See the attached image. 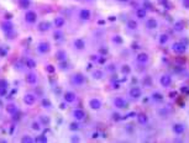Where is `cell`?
I'll list each match as a JSON object with an SVG mask.
<instances>
[{
  "instance_id": "6da1fadb",
  "label": "cell",
  "mask_w": 189,
  "mask_h": 143,
  "mask_svg": "<svg viewBox=\"0 0 189 143\" xmlns=\"http://www.w3.org/2000/svg\"><path fill=\"white\" fill-rule=\"evenodd\" d=\"M172 51L177 54H183L187 51V46L183 42H174L172 44Z\"/></svg>"
},
{
  "instance_id": "7a4b0ae2",
  "label": "cell",
  "mask_w": 189,
  "mask_h": 143,
  "mask_svg": "<svg viewBox=\"0 0 189 143\" xmlns=\"http://www.w3.org/2000/svg\"><path fill=\"white\" fill-rule=\"evenodd\" d=\"M129 96L131 97V99H140L141 96H142V90H141L139 86H132L131 89L129 90Z\"/></svg>"
},
{
  "instance_id": "3957f363",
  "label": "cell",
  "mask_w": 189,
  "mask_h": 143,
  "mask_svg": "<svg viewBox=\"0 0 189 143\" xmlns=\"http://www.w3.org/2000/svg\"><path fill=\"white\" fill-rule=\"evenodd\" d=\"M159 84H161L163 88H168L172 84V77L169 74H163L161 78H159Z\"/></svg>"
},
{
  "instance_id": "277c9868",
  "label": "cell",
  "mask_w": 189,
  "mask_h": 143,
  "mask_svg": "<svg viewBox=\"0 0 189 143\" xmlns=\"http://www.w3.org/2000/svg\"><path fill=\"white\" fill-rule=\"evenodd\" d=\"M72 83L76 85H83L85 83V77L82 73H76L72 77Z\"/></svg>"
},
{
  "instance_id": "5b68a950",
  "label": "cell",
  "mask_w": 189,
  "mask_h": 143,
  "mask_svg": "<svg viewBox=\"0 0 189 143\" xmlns=\"http://www.w3.org/2000/svg\"><path fill=\"white\" fill-rule=\"evenodd\" d=\"M136 61L139 62L140 64H147L148 61H150V56H148L146 52H140V53L136 56Z\"/></svg>"
},
{
  "instance_id": "8992f818",
  "label": "cell",
  "mask_w": 189,
  "mask_h": 143,
  "mask_svg": "<svg viewBox=\"0 0 189 143\" xmlns=\"http://www.w3.org/2000/svg\"><path fill=\"white\" fill-rule=\"evenodd\" d=\"M114 105H115V107H117V109H126L129 104H127V101H125L121 96H117L114 99Z\"/></svg>"
},
{
  "instance_id": "52a82bcc",
  "label": "cell",
  "mask_w": 189,
  "mask_h": 143,
  "mask_svg": "<svg viewBox=\"0 0 189 143\" xmlns=\"http://www.w3.org/2000/svg\"><path fill=\"white\" fill-rule=\"evenodd\" d=\"M172 131L176 134H183L184 131H185V126L183 125V123L180 122H177V123H173L172 126Z\"/></svg>"
},
{
  "instance_id": "ba28073f",
  "label": "cell",
  "mask_w": 189,
  "mask_h": 143,
  "mask_svg": "<svg viewBox=\"0 0 189 143\" xmlns=\"http://www.w3.org/2000/svg\"><path fill=\"white\" fill-rule=\"evenodd\" d=\"M25 20H26V22H29V24H35L36 20H37V14L35 11H27V13L25 14Z\"/></svg>"
},
{
  "instance_id": "9c48e42d",
  "label": "cell",
  "mask_w": 189,
  "mask_h": 143,
  "mask_svg": "<svg viewBox=\"0 0 189 143\" xmlns=\"http://www.w3.org/2000/svg\"><path fill=\"white\" fill-rule=\"evenodd\" d=\"M89 107L92 110H99L101 107V101L99 99H96V97H93V99L89 100Z\"/></svg>"
},
{
  "instance_id": "30bf717a",
  "label": "cell",
  "mask_w": 189,
  "mask_h": 143,
  "mask_svg": "<svg viewBox=\"0 0 189 143\" xmlns=\"http://www.w3.org/2000/svg\"><path fill=\"white\" fill-rule=\"evenodd\" d=\"M35 101H36V95H33L32 93H27L24 96V103L26 105H33Z\"/></svg>"
},
{
  "instance_id": "8fae6325",
  "label": "cell",
  "mask_w": 189,
  "mask_h": 143,
  "mask_svg": "<svg viewBox=\"0 0 189 143\" xmlns=\"http://www.w3.org/2000/svg\"><path fill=\"white\" fill-rule=\"evenodd\" d=\"M50 48H51V46L48 42H41L38 44V47H37V51H38L40 53L44 54V53H47V52H50Z\"/></svg>"
},
{
  "instance_id": "7c38bea8",
  "label": "cell",
  "mask_w": 189,
  "mask_h": 143,
  "mask_svg": "<svg viewBox=\"0 0 189 143\" xmlns=\"http://www.w3.org/2000/svg\"><path fill=\"white\" fill-rule=\"evenodd\" d=\"M146 27H147L148 30H156V28L158 27L157 20H156V19H153V17L147 19V20H146Z\"/></svg>"
},
{
  "instance_id": "4fadbf2b",
  "label": "cell",
  "mask_w": 189,
  "mask_h": 143,
  "mask_svg": "<svg viewBox=\"0 0 189 143\" xmlns=\"http://www.w3.org/2000/svg\"><path fill=\"white\" fill-rule=\"evenodd\" d=\"M73 117L77 120V121H82V120L85 119V112L82 110V109H77V110L73 111Z\"/></svg>"
},
{
  "instance_id": "5bb4252c",
  "label": "cell",
  "mask_w": 189,
  "mask_h": 143,
  "mask_svg": "<svg viewBox=\"0 0 189 143\" xmlns=\"http://www.w3.org/2000/svg\"><path fill=\"white\" fill-rule=\"evenodd\" d=\"M79 17H80L83 21L90 20V17H92L90 10H88V9H82V10H80V13H79Z\"/></svg>"
},
{
  "instance_id": "9a60e30c",
  "label": "cell",
  "mask_w": 189,
  "mask_h": 143,
  "mask_svg": "<svg viewBox=\"0 0 189 143\" xmlns=\"http://www.w3.org/2000/svg\"><path fill=\"white\" fill-rule=\"evenodd\" d=\"M137 122H139L140 125H142V126L147 125L148 123V116L146 114H143V112H141V114L137 115Z\"/></svg>"
},
{
  "instance_id": "2e32d148",
  "label": "cell",
  "mask_w": 189,
  "mask_h": 143,
  "mask_svg": "<svg viewBox=\"0 0 189 143\" xmlns=\"http://www.w3.org/2000/svg\"><path fill=\"white\" fill-rule=\"evenodd\" d=\"M63 97H64L66 103H73V101L76 100V94L72 93V91H66Z\"/></svg>"
},
{
  "instance_id": "e0dca14e",
  "label": "cell",
  "mask_w": 189,
  "mask_h": 143,
  "mask_svg": "<svg viewBox=\"0 0 189 143\" xmlns=\"http://www.w3.org/2000/svg\"><path fill=\"white\" fill-rule=\"evenodd\" d=\"M26 83L27 84H36V81H37V77H36V74H33V73H29V74H26Z\"/></svg>"
},
{
  "instance_id": "ac0fdd59",
  "label": "cell",
  "mask_w": 189,
  "mask_h": 143,
  "mask_svg": "<svg viewBox=\"0 0 189 143\" xmlns=\"http://www.w3.org/2000/svg\"><path fill=\"white\" fill-rule=\"evenodd\" d=\"M51 27V24L48 21H42V22H40L38 24V30L41 32H44V31H48Z\"/></svg>"
},
{
  "instance_id": "d6986e66",
  "label": "cell",
  "mask_w": 189,
  "mask_h": 143,
  "mask_svg": "<svg viewBox=\"0 0 189 143\" xmlns=\"http://www.w3.org/2000/svg\"><path fill=\"white\" fill-rule=\"evenodd\" d=\"M74 47H76L77 50L82 51L85 48V42L82 38H77V40H74Z\"/></svg>"
},
{
  "instance_id": "ffe728a7",
  "label": "cell",
  "mask_w": 189,
  "mask_h": 143,
  "mask_svg": "<svg viewBox=\"0 0 189 143\" xmlns=\"http://www.w3.org/2000/svg\"><path fill=\"white\" fill-rule=\"evenodd\" d=\"M53 24H54V26L57 28H61V27H63V26H64V24H66V20L63 17H56L54 19V21H53Z\"/></svg>"
},
{
  "instance_id": "44dd1931",
  "label": "cell",
  "mask_w": 189,
  "mask_h": 143,
  "mask_svg": "<svg viewBox=\"0 0 189 143\" xmlns=\"http://www.w3.org/2000/svg\"><path fill=\"white\" fill-rule=\"evenodd\" d=\"M173 30L176 32H182L184 30V24L182 21H176L173 24Z\"/></svg>"
},
{
  "instance_id": "7402d4cb",
  "label": "cell",
  "mask_w": 189,
  "mask_h": 143,
  "mask_svg": "<svg viewBox=\"0 0 189 143\" xmlns=\"http://www.w3.org/2000/svg\"><path fill=\"white\" fill-rule=\"evenodd\" d=\"M16 111H17L16 105H14V104L6 105V112H7V114H10V115H16Z\"/></svg>"
},
{
  "instance_id": "603a6c76",
  "label": "cell",
  "mask_w": 189,
  "mask_h": 143,
  "mask_svg": "<svg viewBox=\"0 0 189 143\" xmlns=\"http://www.w3.org/2000/svg\"><path fill=\"white\" fill-rule=\"evenodd\" d=\"M152 100H155V101H163V99H164V95H163L162 93H159V91H155V93H152Z\"/></svg>"
},
{
  "instance_id": "cb8c5ba5",
  "label": "cell",
  "mask_w": 189,
  "mask_h": 143,
  "mask_svg": "<svg viewBox=\"0 0 189 143\" xmlns=\"http://www.w3.org/2000/svg\"><path fill=\"white\" fill-rule=\"evenodd\" d=\"M126 26H127L129 30H136L139 27V24H137V21H135L133 19H130L127 21V24H126Z\"/></svg>"
},
{
  "instance_id": "d4e9b609",
  "label": "cell",
  "mask_w": 189,
  "mask_h": 143,
  "mask_svg": "<svg viewBox=\"0 0 189 143\" xmlns=\"http://www.w3.org/2000/svg\"><path fill=\"white\" fill-rule=\"evenodd\" d=\"M146 15H147L146 9H137V11H136V17H137V19L142 20V19L146 17Z\"/></svg>"
},
{
  "instance_id": "484cf974",
  "label": "cell",
  "mask_w": 189,
  "mask_h": 143,
  "mask_svg": "<svg viewBox=\"0 0 189 143\" xmlns=\"http://www.w3.org/2000/svg\"><path fill=\"white\" fill-rule=\"evenodd\" d=\"M25 66L27 67V68H30V69H33V68H36L37 64H36V62L33 61L32 58H27V59L25 61Z\"/></svg>"
},
{
  "instance_id": "4316f807",
  "label": "cell",
  "mask_w": 189,
  "mask_h": 143,
  "mask_svg": "<svg viewBox=\"0 0 189 143\" xmlns=\"http://www.w3.org/2000/svg\"><path fill=\"white\" fill-rule=\"evenodd\" d=\"M104 77V73H103V70H99V69H96L93 72V78L96 79V80H100Z\"/></svg>"
},
{
  "instance_id": "83f0119b",
  "label": "cell",
  "mask_w": 189,
  "mask_h": 143,
  "mask_svg": "<svg viewBox=\"0 0 189 143\" xmlns=\"http://www.w3.org/2000/svg\"><path fill=\"white\" fill-rule=\"evenodd\" d=\"M168 40H169V36L168 35H166V33H162L161 36H159V44H166L167 42H168Z\"/></svg>"
},
{
  "instance_id": "f1b7e54d",
  "label": "cell",
  "mask_w": 189,
  "mask_h": 143,
  "mask_svg": "<svg viewBox=\"0 0 189 143\" xmlns=\"http://www.w3.org/2000/svg\"><path fill=\"white\" fill-rule=\"evenodd\" d=\"M1 27H3L4 31H6V32L13 31V24H10V22H4L1 25Z\"/></svg>"
},
{
  "instance_id": "f546056e",
  "label": "cell",
  "mask_w": 189,
  "mask_h": 143,
  "mask_svg": "<svg viewBox=\"0 0 189 143\" xmlns=\"http://www.w3.org/2000/svg\"><path fill=\"white\" fill-rule=\"evenodd\" d=\"M66 52L64 51H58L57 53H56V57H57L58 61H66Z\"/></svg>"
},
{
  "instance_id": "4dcf8cb0",
  "label": "cell",
  "mask_w": 189,
  "mask_h": 143,
  "mask_svg": "<svg viewBox=\"0 0 189 143\" xmlns=\"http://www.w3.org/2000/svg\"><path fill=\"white\" fill-rule=\"evenodd\" d=\"M158 114H159V116H162V117H166V116H168L169 111H168V109H167V107H162V109H159V110H158Z\"/></svg>"
},
{
  "instance_id": "1f68e13d",
  "label": "cell",
  "mask_w": 189,
  "mask_h": 143,
  "mask_svg": "<svg viewBox=\"0 0 189 143\" xmlns=\"http://www.w3.org/2000/svg\"><path fill=\"white\" fill-rule=\"evenodd\" d=\"M121 72H122V74H125V75H129L130 73H131V68H130V66L125 64V66H122Z\"/></svg>"
},
{
  "instance_id": "d6a6232c",
  "label": "cell",
  "mask_w": 189,
  "mask_h": 143,
  "mask_svg": "<svg viewBox=\"0 0 189 143\" xmlns=\"http://www.w3.org/2000/svg\"><path fill=\"white\" fill-rule=\"evenodd\" d=\"M31 128H32L33 131H40V130H41V123H40L38 121H33V122L31 123Z\"/></svg>"
},
{
  "instance_id": "836d02e7",
  "label": "cell",
  "mask_w": 189,
  "mask_h": 143,
  "mask_svg": "<svg viewBox=\"0 0 189 143\" xmlns=\"http://www.w3.org/2000/svg\"><path fill=\"white\" fill-rule=\"evenodd\" d=\"M41 104H42V106H43V107H51V106H52L51 101L48 100V99H42V101H41Z\"/></svg>"
},
{
  "instance_id": "e575fe53",
  "label": "cell",
  "mask_w": 189,
  "mask_h": 143,
  "mask_svg": "<svg viewBox=\"0 0 189 143\" xmlns=\"http://www.w3.org/2000/svg\"><path fill=\"white\" fill-rule=\"evenodd\" d=\"M35 142H47V137L44 136V134H41L35 140Z\"/></svg>"
},
{
  "instance_id": "d590c367",
  "label": "cell",
  "mask_w": 189,
  "mask_h": 143,
  "mask_svg": "<svg viewBox=\"0 0 189 143\" xmlns=\"http://www.w3.org/2000/svg\"><path fill=\"white\" fill-rule=\"evenodd\" d=\"M69 128L72 131H77V130H79V125H78L77 122H72V123H70V126H69Z\"/></svg>"
},
{
  "instance_id": "8d00e7d4",
  "label": "cell",
  "mask_w": 189,
  "mask_h": 143,
  "mask_svg": "<svg viewBox=\"0 0 189 143\" xmlns=\"http://www.w3.org/2000/svg\"><path fill=\"white\" fill-rule=\"evenodd\" d=\"M20 5L22 7H27L30 5V0H20Z\"/></svg>"
},
{
  "instance_id": "74e56055",
  "label": "cell",
  "mask_w": 189,
  "mask_h": 143,
  "mask_svg": "<svg viewBox=\"0 0 189 143\" xmlns=\"http://www.w3.org/2000/svg\"><path fill=\"white\" fill-rule=\"evenodd\" d=\"M63 37V35H62V32H54V35H53V38L56 40V41H58V40H61Z\"/></svg>"
},
{
  "instance_id": "f35d334b",
  "label": "cell",
  "mask_w": 189,
  "mask_h": 143,
  "mask_svg": "<svg viewBox=\"0 0 189 143\" xmlns=\"http://www.w3.org/2000/svg\"><path fill=\"white\" fill-rule=\"evenodd\" d=\"M113 41H114L115 43H119V44H120V43H122V38H121L120 36H114Z\"/></svg>"
},
{
  "instance_id": "ab89813d",
  "label": "cell",
  "mask_w": 189,
  "mask_h": 143,
  "mask_svg": "<svg viewBox=\"0 0 189 143\" xmlns=\"http://www.w3.org/2000/svg\"><path fill=\"white\" fill-rule=\"evenodd\" d=\"M113 120H114V121H119V120H121V115L117 114V112H114V114H113Z\"/></svg>"
},
{
  "instance_id": "60d3db41",
  "label": "cell",
  "mask_w": 189,
  "mask_h": 143,
  "mask_svg": "<svg viewBox=\"0 0 189 143\" xmlns=\"http://www.w3.org/2000/svg\"><path fill=\"white\" fill-rule=\"evenodd\" d=\"M46 70L48 72V73H53V72L56 70V68H54V67L52 66V64H48V66L46 67Z\"/></svg>"
},
{
  "instance_id": "b9f144b4",
  "label": "cell",
  "mask_w": 189,
  "mask_h": 143,
  "mask_svg": "<svg viewBox=\"0 0 189 143\" xmlns=\"http://www.w3.org/2000/svg\"><path fill=\"white\" fill-rule=\"evenodd\" d=\"M182 5H183L184 9L189 10V0H182Z\"/></svg>"
},
{
  "instance_id": "7bdbcfd3",
  "label": "cell",
  "mask_w": 189,
  "mask_h": 143,
  "mask_svg": "<svg viewBox=\"0 0 189 143\" xmlns=\"http://www.w3.org/2000/svg\"><path fill=\"white\" fill-rule=\"evenodd\" d=\"M7 89L6 88H0V96H6Z\"/></svg>"
},
{
  "instance_id": "ee69618b",
  "label": "cell",
  "mask_w": 189,
  "mask_h": 143,
  "mask_svg": "<svg viewBox=\"0 0 189 143\" xmlns=\"http://www.w3.org/2000/svg\"><path fill=\"white\" fill-rule=\"evenodd\" d=\"M41 121H42L44 125H48V123H50V119H48V117H44V116H41Z\"/></svg>"
},
{
  "instance_id": "f6af8a7d",
  "label": "cell",
  "mask_w": 189,
  "mask_h": 143,
  "mask_svg": "<svg viewBox=\"0 0 189 143\" xmlns=\"http://www.w3.org/2000/svg\"><path fill=\"white\" fill-rule=\"evenodd\" d=\"M6 86H7V81L5 79H1L0 80V88H6Z\"/></svg>"
},
{
  "instance_id": "bcb514c9",
  "label": "cell",
  "mask_w": 189,
  "mask_h": 143,
  "mask_svg": "<svg viewBox=\"0 0 189 143\" xmlns=\"http://www.w3.org/2000/svg\"><path fill=\"white\" fill-rule=\"evenodd\" d=\"M22 142H27V143H30V142H33V140H32V138L31 137H29V136H26V137H24V138H22V140H21Z\"/></svg>"
},
{
  "instance_id": "7dc6e473",
  "label": "cell",
  "mask_w": 189,
  "mask_h": 143,
  "mask_svg": "<svg viewBox=\"0 0 189 143\" xmlns=\"http://www.w3.org/2000/svg\"><path fill=\"white\" fill-rule=\"evenodd\" d=\"M67 62L66 61H61V63H59V67H61V69H66L67 68Z\"/></svg>"
},
{
  "instance_id": "c3c4849f",
  "label": "cell",
  "mask_w": 189,
  "mask_h": 143,
  "mask_svg": "<svg viewBox=\"0 0 189 143\" xmlns=\"http://www.w3.org/2000/svg\"><path fill=\"white\" fill-rule=\"evenodd\" d=\"M120 88V84H119V83H114L113 84V89H119Z\"/></svg>"
},
{
  "instance_id": "681fc988",
  "label": "cell",
  "mask_w": 189,
  "mask_h": 143,
  "mask_svg": "<svg viewBox=\"0 0 189 143\" xmlns=\"http://www.w3.org/2000/svg\"><path fill=\"white\" fill-rule=\"evenodd\" d=\"M92 137H93V138H98V137H99V133H98V132H93Z\"/></svg>"
},
{
  "instance_id": "f907efd6",
  "label": "cell",
  "mask_w": 189,
  "mask_h": 143,
  "mask_svg": "<svg viewBox=\"0 0 189 143\" xmlns=\"http://www.w3.org/2000/svg\"><path fill=\"white\" fill-rule=\"evenodd\" d=\"M59 107H61V109H62V110H64V109H66L67 106H66V104H64V103H62L61 105H59Z\"/></svg>"
},
{
  "instance_id": "816d5d0a",
  "label": "cell",
  "mask_w": 189,
  "mask_h": 143,
  "mask_svg": "<svg viewBox=\"0 0 189 143\" xmlns=\"http://www.w3.org/2000/svg\"><path fill=\"white\" fill-rule=\"evenodd\" d=\"M133 116H136L135 112H130V114L127 115V117H133Z\"/></svg>"
},
{
  "instance_id": "f5cc1de1",
  "label": "cell",
  "mask_w": 189,
  "mask_h": 143,
  "mask_svg": "<svg viewBox=\"0 0 189 143\" xmlns=\"http://www.w3.org/2000/svg\"><path fill=\"white\" fill-rule=\"evenodd\" d=\"M99 62H100V63H105V58H104V57H101V58L99 59Z\"/></svg>"
},
{
  "instance_id": "db71d44e",
  "label": "cell",
  "mask_w": 189,
  "mask_h": 143,
  "mask_svg": "<svg viewBox=\"0 0 189 143\" xmlns=\"http://www.w3.org/2000/svg\"><path fill=\"white\" fill-rule=\"evenodd\" d=\"M78 141H79V138H78V137H76V138H72V142H78Z\"/></svg>"
},
{
  "instance_id": "11a10c76",
  "label": "cell",
  "mask_w": 189,
  "mask_h": 143,
  "mask_svg": "<svg viewBox=\"0 0 189 143\" xmlns=\"http://www.w3.org/2000/svg\"><path fill=\"white\" fill-rule=\"evenodd\" d=\"M110 21H114V20H116V17H114V16H110V19H109Z\"/></svg>"
},
{
  "instance_id": "9f6ffc18",
  "label": "cell",
  "mask_w": 189,
  "mask_h": 143,
  "mask_svg": "<svg viewBox=\"0 0 189 143\" xmlns=\"http://www.w3.org/2000/svg\"><path fill=\"white\" fill-rule=\"evenodd\" d=\"M99 24H100V25H103V24H105V21H104V20H100V21H99Z\"/></svg>"
},
{
  "instance_id": "6f0895ef",
  "label": "cell",
  "mask_w": 189,
  "mask_h": 143,
  "mask_svg": "<svg viewBox=\"0 0 189 143\" xmlns=\"http://www.w3.org/2000/svg\"><path fill=\"white\" fill-rule=\"evenodd\" d=\"M92 67H93L92 63H89V64H88V69H92Z\"/></svg>"
},
{
  "instance_id": "680465c9",
  "label": "cell",
  "mask_w": 189,
  "mask_h": 143,
  "mask_svg": "<svg viewBox=\"0 0 189 143\" xmlns=\"http://www.w3.org/2000/svg\"><path fill=\"white\" fill-rule=\"evenodd\" d=\"M119 1H121V3H127L129 0H119Z\"/></svg>"
},
{
  "instance_id": "91938a15",
  "label": "cell",
  "mask_w": 189,
  "mask_h": 143,
  "mask_svg": "<svg viewBox=\"0 0 189 143\" xmlns=\"http://www.w3.org/2000/svg\"><path fill=\"white\" fill-rule=\"evenodd\" d=\"M0 106H1V101H0Z\"/></svg>"
}]
</instances>
